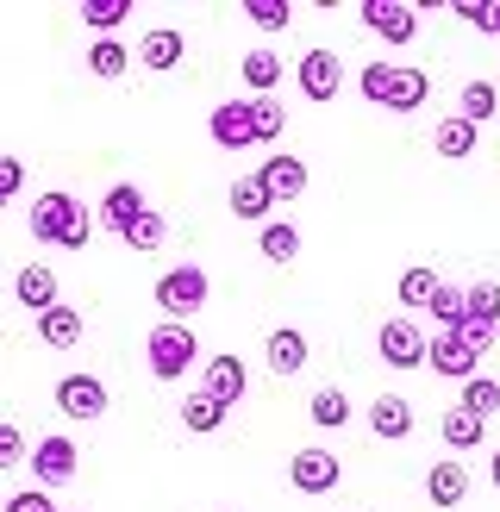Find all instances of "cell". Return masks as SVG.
<instances>
[{"label":"cell","instance_id":"cell-43","mask_svg":"<svg viewBox=\"0 0 500 512\" xmlns=\"http://www.w3.org/2000/svg\"><path fill=\"white\" fill-rule=\"evenodd\" d=\"M457 338H469L475 350L488 356V350H494V338H500V325H488V319H463V331H457Z\"/></svg>","mask_w":500,"mask_h":512},{"label":"cell","instance_id":"cell-44","mask_svg":"<svg viewBox=\"0 0 500 512\" xmlns=\"http://www.w3.org/2000/svg\"><path fill=\"white\" fill-rule=\"evenodd\" d=\"M488 481H494V494H500V450L488 456Z\"/></svg>","mask_w":500,"mask_h":512},{"label":"cell","instance_id":"cell-27","mask_svg":"<svg viewBox=\"0 0 500 512\" xmlns=\"http://www.w3.org/2000/svg\"><path fill=\"white\" fill-rule=\"evenodd\" d=\"M394 82H400V63H363V69H357V94L369 100V107H388V100H394Z\"/></svg>","mask_w":500,"mask_h":512},{"label":"cell","instance_id":"cell-19","mask_svg":"<svg viewBox=\"0 0 500 512\" xmlns=\"http://www.w3.org/2000/svg\"><path fill=\"white\" fill-rule=\"evenodd\" d=\"M438 438H444V450H450V456L482 450V444H488V419H475L469 406H450V413L438 419Z\"/></svg>","mask_w":500,"mask_h":512},{"label":"cell","instance_id":"cell-8","mask_svg":"<svg viewBox=\"0 0 500 512\" xmlns=\"http://www.w3.org/2000/svg\"><path fill=\"white\" fill-rule=\"evenodd\" d=\"M107 406H113V394H107V381H100V375L69 369L57 381V413L63 419H107Z\"/></svg>","mask_w":500,"mask_h":512},{"label":"cell","instance_id":"cell-18","mask_svg":"<svg viewBox=\"0 0 500 512\" xmlns=\"http://www.w3.org/2000/svg\"><path fill=\"white\" fill-rule=\"evenodd\" d=\"M13 300L25 306V313H50V306H63V294H57V269L25 263V269L13 275Z\"/></svg>","mask_w":500,"mask_h":512},{"label":"cell","instance_id":"cell-22","mask_svg":"<svg viewBox=\"0 0 500 512\" xmlns=\"http://www.w3.org/2000/svg\"><path fill=\"white\" fill-rule=\"evenodd\" d=\"M475 138H482V125H469L463 113H450V119H438V125H432V150H438L444 163L475 157Z\"/></svg>","mask_w":500,"mask_h":512},{"label":"cell","instance_id":"cell-12","mask_svg":"<svg viewBox=\"0 0 500 512\" xmlns=\"http://www.w3.org/2000/svg\"><path fill=\"white\" fill-rule=\"evenodd\" d=\"M144 213H150V200H144L138 182H113L107 194H100V232H113V238H125Z\"/></svg>","mask_w":500,"mask_h":512},{"label":"cell","instance_id":"cell-24","mask_svg":"<svg viewBox=\"0 0 500 512\" xmlns=\"http://www.w3.org/2000/svg\"><path fill=\"white\" fill-rule=\"evenodd\" d=\"M82 313H75V306L63 300V306H50V313H38V344H50V350H75L82 344Z\"/></svg>","mask_w":500,"mask_h":512},{"label":"cell","instance_id":"cell-33","mask_svg":"<svg viewBox=\"0 0 500 512\" xmlns=\"http://www.w3.org/2000/svg\"><path fill=\"white\" fill-rule=\"evenodd\" d=\"M438 269H400V313H407V306H432L438 300Z\"/></svg>","mask_w":500,"mask_h":512},{"label":"cell","instance_id":"cell-40","mask_svg":"<svg viewBox=\"0 0 500 512\" xmlns=\"http://www.w3.org/2000/svg\"><path fill=\"white\" fill-rule=\"evenodd\" d=\"M25 463H32V444H25V431L7 419L0 425V469H25Z\"/></svg>","mask_w":500,"mask_h":512},{"label":"cell","instance_id":"cell-5","mask_svg":"<svg viewBox=\"0 0 500 512\" xmlns=\"http://www.w3.org/2000/svg\"><path fill=\"white\" fill-rule=\"evenodd\" d=\"M207 132L219 150H250V144H263V119H257V100H219L213 119H207Z\"/></svg>","mask_w":500,"mask_h":512},{"label":"cell","instance_id":"cell-9","mask_svg":"<svg viewBox=\"0 0 500 512\" xmlns=\"http://www.w3.org/2000/svg\"><path fill=\"white\" fill-rule=\"evenodd\" d=\"M288 481H294V494H332L344 481V456L325 450V444H307V450H294Z\"/></svg>","mask_w":500,"mask_h":512},{"label":"cell","instance_id":"cell-21","mask_svg":"<svg viewBox=\"0 0 500 512\" xmlns=\"http://www.w3.org/2000/svg\"><path fill=\"white\" fill-rule=\"evenodd\" d=\"M238 75H244V88H250V100H269L275 88H282V75H288V63L275 57V50H244V63H238Z\"/></svg>","mask_w":500,"mask_h":512},{"label":"cell","instance_id":"cell-37","mask_svg":"<svg viewBox=\"0 0 500 512\" xmlns=\"http://www.w3.org/2000/svg\"><path fill=\"white\" fill-rule=\"evenodd\" d=\"M244 19L257 25V32H282L294 19V0H244Z\"/></svg>","mask_w":500,"mask_h":512},{"label":"cell","instance_id":"cell-38","mask_svg":"<svg viewBox=\"0 0 500 512\" xmlns=\"http://www.w3.org/2000/svg\"><path fill=\"white\" fill-rule=\"evenodd\" d=\"M469 319L500 325V281H469Z\"/></svg>","mask_w":500,"mask_h":512},{"label":"cell","instance_id":"cell-41","mask_svg":"<svg viewBox=\"0 0 500 512\" xmlns=\"http://www.w3.org/2000/svg\"><path fill=\"white\" fill-rule=\"evenodd\" d=\"M7 512H63V506L50 500V488H19V494H7Z\"/></svg>","mask_w":500,"mask_h":512},{"label":"cell","instance_id":"cell-17","mask_svg":"<svg viewBox=\"0 0 500 512\" xmlns=\"http://www.w3.org/2000/svg\"><path fill=\"white\" fill-rule=\"evenodd\" d=\"M425 500H432L438 512H457L469 500V469L457 463V456H444V463L425 469Z\"/></svg>","mask_w":500,"mask_h":512},{"label":"cell","instance_id":"cell-39","mask_svg":"<svg viewBox=\"0 0 500 512\" xmlns=\"http://www.w3.org/2000/svg\"><path fill=\"white\" fill-rule=\"evenodd\" d=\"M457 19H469L475 32L500 38V0H457Z\"/></svg>","mask_w":500,"mask_h":512},{"label":"cell","instance_id":"cell-20","mask_svg":"<svg viewBox=\"0 0 500 512\" xmlns=\"http://www.w3.org/2000/svg\"><path fill=\"white\" fill-rule=\"evenodd\" d=\"M182 50H188V38L175 32V25H150V32H144V44H138V63H144L150 75H163V69H175V63H182Z\"/></svg>","mask_w":500,"mask_h":512},{"label":"cell","instance_id":"cell-26","mask_svg":"<svg viewBox=\"0 0 500 512\" xmlns=\"http://www.w3.org/2000/svg\"><path fill=\"white\" fill-rule=\"evenodd\" d=\"M307 419H313L319 431H338V425H350V394H344V388H313V400H307Z\"/></svg>","mask_w":500,"mask_h":512},{"label":"cell","instance_id":"cell-34","mask_svg":"<svg viewBox=\"0 0 500 512\" xmlns=\"http://www.w3.org/2000/svg\"><path fill=\"white\" fill-rule=\"evenodd\" d=\"M457 113H463L469 125L494 119V113H500V94H494V82H463V100H457Z\"/></svg>","mask_w":500,"mask_h":512},{"label":"cell","instance_id":"cell-32","mask_svg":"<svg viewBox=\"0 0 500 512\" xmlns=\"http://www.w3.org/2000/svg\"><path fill=\"white\" fill-rule=\"evenodd\" d=\"M425 313L438 319V331H463V319H469V288H450V281H444L438 300L425 306Z\"/></svg>","mask_w":500,"mask_h":512},{"label":"cell","instance_id":"cell-14","mask_svg":"<svg viewBox=\"0 0 500 512\" xmlns=\"http://www.w3.org/2000/svg\"><path fill=\"white\" fill-rule=\"evenodd\" d=\"M307 356H313V344H307V331H300V325H275L269 338H263L269 375H300V369H307Z\"/></svg>","mask_w":500,"mask_h":512},{"label":"cell","instance_id":"cell-13","mask_svg":"<svg viewBox=\"0 0 500 512\" xmlns=\"http://www.w3.org/2000/svg\"><path fill=\"white\" fill-rule=\"evenodd\" d=\"M475 363H482V350H475L469 338H457V331H438L432 356H425V369L444 375V381H475Z\"/></svg>","mask_w":500,"mask_h":512},{"label":"cell","instance_id":"cell-23","mask_svg":"<svg viewBox=\"0 0 500 512\" xmlns=\"http://www.w3.org/2000/svg\"><path fill=\"white\" fill-rule=\"evenodd\" d=\"M263 182L275 188V200H300V194H307V182H313V175H307V163H300L294 150H275V157L263 163Z\"/></svg>","mask_w":500,"mask_h":512},{"label":"cell","instance_id":"cell-28","mask_svg":"<svg viewBox=\"0 0 500 512\" xmlns=\"http://www.w3.org/2000/svg\"><path fill=\"white\" fill-rule=\"evenodd\" d=\"M125 19H132V0H82V25L94 38H113Z\"/></svg>","mask_w":500,"mask_h":512},{"label":"cell","instance_id":"cell-7","mask_svg":"<svg viewBox=\"0 0 500 512\" xmlns=\"http://www.w3.org/2000/svg\"><path fill=\"white\" fill-rule=\"evenodd\" d=\"M75 463H82V450H75V438H63V431H50V438H38V444H32V463H25V469H32V481H38V488H50V494H57V488H69V481H75Z\"/></svg>","mask_w":500,"mask_h":512},{"label":"cell","instance_id":"cell-15","mask_svg":"<svg viewBox=\"0 0 500 512\" xmlns=\"http://www.w3.org/2000/svg\"><path fill=\"white\" fill-rule=\"evenodd\" d=\"M225 207H232V219H263L269 225V213L282 207V200H275V188L263 182V169H250V175H238V182L225 188Z\"/></svg>","mask_w":500,"mask_h":512},{"label":"cell","instance_id":"cell-6","mask_svg":"<svg viewBox=\"0 0 500 512\" xmlns=\"http://www.w3.org/2000/svg\"><path fill=\"white\" fill-rule=\"evenodd\" d=\"M207 294H213V281H207V269H194V263L163 269V275H157V306H163L169 319L200 313V306H207Z\"/></svg>","mask_w":500,"mask_h":512},{"label":"cell","instance_id":"cell-36","mask_svg":"<svg viewBox=\"0 0 500 512\" xmlns=\"http://www.w3.org/2000/svg\"><path fill=\"white\" fill-rule=\"evenodd\" d=\"M463 406H469L475 419H494V413H500V381H494V375L463 381Z\"/></svg>","mask_w":500,"mask_h":512},{"label":"cell","instance_id":"cell-35","mask_svg":"<svg viewBox=\"0 0 500 512\" xmlns=\"http://www.w3.org/2000/svg\"><path fill=\"white\" fill-rule=\"evenodd\" d=\"M125 244H132L138 256H150V250H163V244H169V219H163L157 207H150V213H144V219L132 225V232H125Z\"/></svg>","mask_w":500,"mask_h":512},{"label":"cell","instance_id":"cell-4","mask_svg":"<svg viewBox=\"0 0 500 512\" xmlns=\"http://www.w3.org/2000/svg\"><path fill=\"white\" fill-rule=\"evenodd\" d=\"M294 82H300V100H313V107H325V100H338V88H344V57H338V50H325V44L300 50V63H294Z\"/></svg>","mask_w":500,"mask_h":512},{"label":"cell","instance_id":"cell-29","mask_svg":"<svg viewBox=\"0 0 500 512\" xmlns=\"http://www.w3.org/2000/svg\"><path fill=\"white\" fill-rule=\"evenodd\" d=\"M425 100H432V75H425V69H400V82H394V100H388V113H419Z\"/></svg>","mask_w":500,"mask_h":512},{"label":"cell","instance_id":"cell-16","mask_svg":"<svg viewBox=\"0 0 500 512\" xmlns=\"http://www.w3.org/2000/svg\"><path fill=\"white\" fill-rule=\"evenodd\" d=\"M369 431L382 444H407L413 438V400L407 394H375L369 400Z\"/></svg>","mask_w":500,"mask_h":512},{"label":"cell","instance_id":"cell-31","mask_svg":"<svg viewBox=\"0 0 500 512\" xmlns=\"http://www.w3.org/2000/svg\"><path fill=\"white\" fill-rule=\"evenodd\" d=\"M182 425L194 431V438H213V431L225 425V406L207 400V394H188V400H182Z\"/></svg>","mask_w":500,"mask_h":512},{"label":"cell","instance_id":"cell-2","mask_svg":"<svg viewBox=\"0 0 500 512\" xmlns=\"http://www.w3.org/2000/svg\"><path fill=\"white\" fill-rule=\"evenodd\" d=\"M194 356H200V344H194V331H188L182 319L150 325V338H144V363H150V375H157V381H182V375L194 369Z\"/></svg>","mask_w":500,"mask_h":512},{"label":"cell","instance_id":"cell-10","mask_svg":"<svg viewBox=\"0 0 500 512\" xmlns=\"http://www.w3.org/2000/svg\"><path fill=\"white\" fill-rule=\"evenodd\" d=\"M200 394L207 400H219L225 413H232V406L250 394V369H244V356H232V350H219L207 369H200Z\"/></svg>","mask_w":500,"mask_h":512},{"label":"cell","instance_id":"cell-3","mask_svg":"<svg viewBox=\"0 0 500 512\" xmlns=\"http://www.w3.org/2000/svg\"><path fill=\"white\" fill-rule=\"evenodd\" d=\"M375 356H382L388 369H425V356H432V338L419 331V319H382L375 331Z\"/></svg>","mask_w":500,"mask_h":512},{"label":"cell","instance_id":"cell-30","mask_svg":"<svg viewBox=\"0 0 500 512\" xmlns=\"http://www.w3.org/2000/svg\"><path fill=\"white\" fill-rule=\"evenodd\" d=\"M88 69L100 75V82H119V75L132 69V50H125L119 38H94V50H88Z\"/></svg>","mask_w":500,"mask_h":512},{"label":"cell","instance_id":"cell-1","mask_svg":"<svg viewBox=\"0 0 500 512\" xmlns=\"http://www.w3.org/2000/svg\"><path fill=\"white\" fill-rule=\"evenodd\" d=\"M25 232L38 244H57V250H88L94 213L69 188H44V194H32V207H25Z\"/></svg>","mask_w":500,"mask_h":512},{"label":"cell","instance_id":"cell-25","mask_svg":"<svg viewBox=\"0 0 500 512\" xmlns=\"http://www.w3.org/2000/svg\"><path fill=\"white\" fill-rule=\"evenodd\" d=\"M257 250H263V263H275V269L300 263V225L294 219H269L257 232Z\"/></svg>","mask_w":500,"mask_h":512},{"label":"cell","instance_id":"cell-42","mask_svg":"<svg viewBox=\"0 0 500 512\" xmlns=\"http://www.w3.org/2000/svg\"><path fill=\"white\" fill-rule=\"evenodd\" d=\"M19 194H25V163H19V157H0V200L13 207Z\"/></svg>","mask_w":500,"mask_h":512},{"label":"cell","instance_id":"cell-11","mask_svg":"<svg viewBox=\"0 0 500 512\" xmlns=\"http://www.w3.org/2000/svg\"><path fill=\"white\" fill-rule=\"evenodd\" d=\"M357 19H363L382 44H413V38H419V7H400V0H363Z\"/></svg>","mask_w":500,"mask_h":512}]
</instances>
